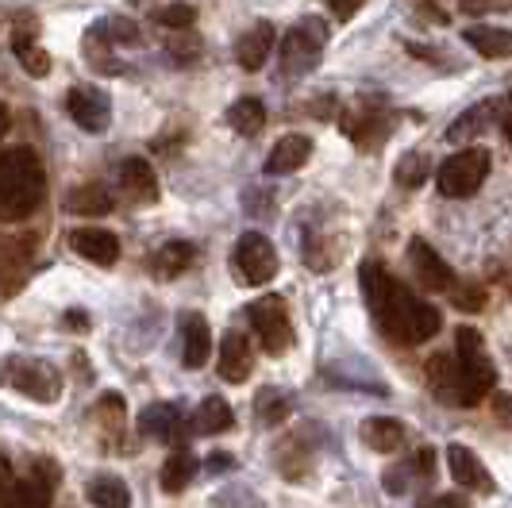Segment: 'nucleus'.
Wrapping results in <instances>:
<instances>
[{"label": "nucleus", "mask_w": 512, "mask_h": 508, "mask_svg": "<svg viewBox=\"0 0 512 508\" xmlns=\"http://www.w3.org/2000/svg\"><path fill=\"white\" fill-rule=\"evenodd\" d=\"M362 297H366V305L374 312V320L382 324V331L389 339H397V343H424V339H432L443 324V316H439L436 305H428V301H420L416 293H409L401 281H393L385 274L382 262H366L362 266Z\"/></svg>", "instance_id": "1"}, {"label": "nucleus", "mask_w": 512, "mask_h": 508, "mask_svg": "<svg viewBox=\"0 0 512 508\" xmlns=\"http://www.w3.org/2000/svg\"><path fill=\"white\" fill-rule=\"evenodd\" d=\"M47 197V174L31 147H8L0 151V220L16 224L27 220Z\"/></svg>", "instance_id": "2"}, {"label": "nucleus", "mask_w": 512, "mask_h": 508, "mask_svg": "<svg viewBox=\"0 0 512 508\" xmlns=\"http://www.w3.org/2000/svg\"><path fill=\"white\" fill-rule=\"evenodd\" d=\"M493 170V154L482 151V147H466V151L451 154L443 166H439V193L459 201V197H474L482 189V181L489 178Z\"/></svg>", "instance_id": "3"}, {"label": "nucleus", "mask_w": 512, "mask_h": 508, "mask_svg": "<svg viewBox=\"0 0 512 508\" xmlns=\"http://www.w3.org/2000/svg\"><path fill=\"white\" fill-rule=\"evenodd\" d=\"M231 266H235L239 285H266V281H274V274H278V251H274V243L262 231H243L235 239Z\"/></svg>", "instance_id": "4"}, {"label": "nucleus", "mask_w": 512, "mask_h": 508, "mask_svg": "<svg viewBox=\"0 0 512 508\" xmlns=\"http://www.w3.org/2000/svg\"><path fill=\"white\" fill-rule=\"evenodd\" d=\"M455 366H459V374L466 378L470 393L478 401L486 397L489 389H493V381H497L493 362L486 355V343H482V335L474 328H459V335H455Z\"/></svg>", "instance_id": "5"}, {"label": "nucleus", "mask_w": 512, "mask_h": 508, "mask_svg": "<svg viewBox=\"0 0 512 508\" xmlns=\"http://www.w3.org/2000/svg\"><path fill=\"white\" fill-rule=\"evenodd\" d=\"M247 320L255 328L258 343L266 355H285L289 343H293V324H289V312H285L282 297H262L247 308Z\"/></svg>", "instance_id": "6"}, {"label": "nucleus", "mask_w": 512, "mask_h": 508, "mask_svg": "<svg viewBox=\"0 0 512 508\" xmlns=\"http://www.w3.org/2000/svg\"><path fill=\"white\" fill-rule=\"evenodd\" d=\"M324 43H328V27L320 24V20H301V24L285 35L282 70L285 74H308V70H316Z\"/></svg>", "instance_id": "7"}, {"label": "nucleus", "mask_w": 512, "mask_h": 508, "mask_svg": "<svg viewBox=\"0 0 512 508\" xmlns=\"http://www.w3.org/2000/svg\"><path fill=\"white\" fill-rule=\"evenodd\" d=\"M8 385L16 393L31 397V401H39V405L58 401V389H62L58 374H54L47 362H39V358H12L8 362Z\"/></svg>", "instance_id": "8"}, {"label": "nucleus", "mask_w": 512, "mask_h": 508, "mask_svg": "<svg viewBox=\"0 0 512 508\" xmlns=\"http://www.w3.org/2000/svg\"><path fill=\"white\" fill-rule=\"evenodd\" d=\"M428 385H432V393H436L443 405H451V408L478 405V397L470 393V385H466V378L459 374V366H455L451 355H432V362H428Z\"/></svg>", "instance_id": "9"}, {"label": "nucleus", "mask_w": 512, "mask_h": 508, "mask_svg": "<svg viewBox=\"0 0 512 508\" xmlns=\"http://www.w3.org/2000/svg\"><path fill=\"white\" fill-rule=\"evenodd\" d=\"M66 108H70V120H74L81 131L101 135V131H108V124H112V101H108V93L93 89V85H77V89H70Z\"/></svg>", "instance_id": "10"}, {"label": "nucleus", "mask_w": 512, "mask_h": 508, "mask_svg": "<svg viewBox=\"0 0 512 508\" xmlns=\"http://www.w3.org/2000/svg\"><path fill=\"white\" fill-rule=\"evenodd\" d=\"M58 478H62V474H58L54 466L39 462L35 474H27L24 482L8 485V493H4L0 508H51V489Z\"/></svg>", "instance_id": "11"}, {"label": "nucleus", "mask_w": 512, "mask_h": 508, "mask_svg": "<svg viewBox=\"0 0 512 508\" xmlns=\"http://www.w3.org/2000/svg\"><path fill=\"white\" fill-rule=\"evenodd\" d=\"M447 466H451V478L462 485V489H478V493H493V478L482 466V458L474 455L470 447H459L451 443L447 447Z\"/></svg>", "instance_id": "12"}, {"label": "nucleus", "mask_w": 512, "mask_h": 508, "mask_svg": "<svg viewBox=\"0 0 512 508\" xmlns=\"http://www.w3.org/2000/svg\"><path fill=\"white\" fill-rule=\"evenodd\" d=\"M409 262L412 270H416V278L424 289H432V293H443V289H451V266L439 258L424 239H412L409 247Z\"/></svg>", "instance_id": "13"}, {"label": "nucleus", "mask_w": 512, "mask_h": 508, "mask_svg": "<svg viewBox=\"0 0 512 508\" xmlns=\"http://www.w3.org/2000/svg\"><path fill=\"white\" fill-rule=\"evenodd\" d=\"M212 355V335H208V324L205 316H197V312H185L181 316V362L189 366V370H201Z\"/></svg>", "instance_id": "14"}, {"label": "nucleus", "mask_w": 512, "mask_h": 508, "mask_svg": "<svg viewBox=\"0 0 512 508\" xmlns=\"http://www.w3.org/2000/svg\"><path fill=\"white\" fill-rule=\"evenodd\" d=\"M270 54H274V27L270 24H255L251 31H243L239 43H235V62H239L247 74L262 70Z\"/></svg>", "instance_id": "15"}, {"label": "nucleus", "mask_w": 512, "mask_h": 508, "mask_svg": "<svg viewBox=\"0 0 512 508\" xmlns=\"http://www.w3.org/2000/svg\"><path fill=\"white\" fill-rule=\"evenodd\" d=\"M70 243H74V251L81 254V258H89V262H97V266H112V262L120 258V239L104 228H77L74 235H70Z\"/></svg>", "instance_id": "16"}, {"label": "nucleus", "mask_w": 512, "mask_h": 508, "mask_svg": "<svg viewBox=\"0 0 512 508\" xmlns=\"http://www.w3.org/2000/svg\"><path fill=\"white\" fill-rule=\"evenodd\" d=\"M308 154H312V143H308L305 135H285V139H278L274 143V151H270V158H266V174L270 178H282V174H293V170H301L308 162Z\"/></svg>", "instance_id": "17"}, {"label": "nucleus", "mask_w": 512, "mask_h": 508, "mask_svg": "<svg viewBox=\"0 0 512 508\" xmlns=\"http://www.w3.org/2000/svg\"><path fill=\"white\" fill-rule=\"evenodd\" d=\"M220 378L224 381H247L251 378V343L247 335L228 331L220 343Z\"/></svg>", "instance_id": "18"}, {"label": "nucleus", "mask_w": 512, "mask_h": 508, "mask_svg": "<svg viewBox=\"0 0 512 508\" xmlns=\"http://www.w3.org/2000/svg\"><path fill=\"white\" fill-rule=\"evenodd\" d=\"M120 189L128 193L131 201H158V178H154L151 162L147 158H128L120 166Z\"/></svg>", "instance_id": "19"}, {"label": "nucleus", "mask_w": 512, "mask_h": 508, "mask_svg": "<svg viewBox=\"0 0 512 508\" xmlns=\"http://www.w3.org/2000/svg\"><path fill=\"white\" fill-rule=\"evenodd\" d=\"M362 439L370 451H382V455H393L401 443H405V424L393 420V416H374L362 424Z\"/></svg>", "instance_id": "20"}, {"label": "nucleus", "mask_w": 512, "mask_h": 508, "mask_svg": "<svg viewBox=\"0 0 512 508\" xmlns=\"http://www.w3.org/2000/svg\"><path fill=\"white\" fill-rule=\"evenodd\" d=\"M139 432L151 435V439H162V443H170V439H178L181 435V412L174 405L143 408V416H139Z\"/></svg>", "instance_id": "21"}, {"label": "nucleus", "mask_w": 512, "mask_h": 508, "mask_svg": "<svg viewBox=\"0 0 512 508\" xmlns=\"http://www.w3.org/2000/svg\"><path fill=\"white\" fill-rule=\"evenodd\" d=\"M462 39L482 54V58H509L512 51V39L505 27H466Z\"/></svg>", "instance_id": "22"}, {"label": "nucleus", "mask_w": 512, "mask_h": 508, "mask_svg": "<svg viewBox=\"0 0 512 508\" xmlns=\"http://www.w3.org/2000/svg\"><path fill=\"white\" fill-rule=\"evenodd\" d=\"M501 108V101H486L478 104V108H470V112H462L455 124L447 127V139L451 143H466V139H474V135H482L489 124H493V112Z\"/></svg>", "instance_id": "23"}, {"label": "nucleus", "mask_w": 512, "mask_h": 508, "mask_svg": "<svg viewBox=\"0 0 512 508\" xmlns=\"http://www.w3.org/2000/svg\"><path fill=\"white\" fill-rule=\"evenodd\" d=\"M85 493H89V505L97 508H131V489L120 478H112V474L93 478Z\"/></svg>", "instance_id": "24"}, {"label": "nucleus", "mask_w": 512, "mask_h": 508, "mask_svg": "<svg viewBox=\"0 0 512 508\" xmlns=\"http://www.w3.org/2000/svg\"><path fill=\"white\" fill-rule=\"evenodd\" d=\"M231 424H235V416H231V408L220 401V397H205L201 405H197V412H193V428L205 435H220L228 432Z\"/></svg>", "instance_id": "25"}, {"label": "nucleus", "mask_w": 512, "mask_h": 508, "mask_svg": "<svg viewBox=\"0 0 512 508\" xmlns=\"http://www.w3.org/2000/svg\"><path fill=\"white\" fill-rule=\"evenodd\" d=\"M228 124H231V131H239V135H258L262 124H266V108H262V101H255V97H243V101H235L228 108Z\"/></svg>", "instance_id": "26"}, {"label": "nucleus", "mask_w": 512, "mask_h": 508, "mask_svg": "<svg viewBox=\"0 0 512 508\" xmlns=\"http://www.w3.org/2000/svg\"><path fill=\"white\" fill-rule=\"evenodd\" d=\"M66 208L77 216H104V212H112V197L101 185H81L66 197Z\"/></svg>", "instance_id": "27"}, {"label": "nucleus", "mask_w": 512, "mask_h": 508, "mask_svg": "<svg viewBox=\"0 0 512 508\" xmlns=\"http://www.w3.org/2000/svg\"><path fill=\"white\" fill-rule=\"evenodd\" d=\"M193 474H197V458L189 455V451H178V455L166 458V466H162V489L166 493H181L185 485L193 482Z\"/></svg>", "instance_id": "28"}, {"label": "nucleus", "mask_w": 512, "mask_h": 508, "mask_svg": "<svg viewBox=\"0 0 512 508\" xmlns=\"http://www.w3.org/2000/svg\"><path fill=\"white\" fill-rule=\"evenodd\" d=\"M189 262H193V247H189V243H181V239L166 243V247L158 251V258H154V266H158V274H162V278H178Z\"/></svg>", "instance_id": "29"}, {"label": "nucleus", "mask_w": 512, "mask_h": 508, "mask_svg": "<svg viewBox=\"0 0 512 508\" xmlns=\"http://www.w3.org/2000/svg\"><path fill=\"white\" fill-rule=\"evenodd\" d=\"M428 174H432V158H428L424 151H409L401 162H397V181H401V185H409V189L424 185Z\"/></svg>", "instance_id": "30"}, {"label": "nucleus", "mask_w": 512, "mask_h": 508, "mask_svg": "<svg viewBox=\"0 0 512 508\" xmlns=\"http://www.w3.org/2000/svg\"><path fill=\"white\" fill-rule=\"evenodd\" d=\"M16 58H20V66H24L31 77H47L51 74V58H47V51L43 47H35L31 39H16Z\"/></svg>", "instance_id": "31"}, {"label": "nucleus", "mask_w": 512, "mask_h": 508, "mask_svg": "<svg viewBox=\"0 0 512 508\" xmlns=\"http://www.w3.org/2000/svg\"><path fill=\"white\" fill-rule=\"evenodd\" d=\"M289 397L285 393H278V389H262L258 393V420L262 424H282L285 416H289Z\"/></svg>", "instance_id": "32"}, {"label": "nucleus", "mask_w": 512, "mask_h": 508, "mask_svg": "<svg viewBox=\"0 0 512 508\" xmlns=\"http://www.w3.org/2000/svg\"><path fill=\"white\" fill-rule=\"evenodd\" d=\"M193 20H197V12L189 4H170L158 12V24L170 27V31H185V27H193Z\"/></svg>", "instance_id": "33"}, {"label": "nucleus", "mask_w": 512, "mask_h": 508, "mask_svg": "<svg viewBox=\"0 0 512 508\" xmlns=\"http://www.w3.org/2000/svg\"><path fill=\"white\" fill-rule=\"evenodd\" d=\"M416 508H470V501H466L462 493H439V497H428V501H420Z\"/></svg>", "instance_id": "34"}, {"label": "nucleus", "mask_w": 512, "mask_h": 508, "mask_svg": "<svg viewBox=\"0 0 512 508\" xmlns=\"http://www.w3.org/2000/svg\"><path fill=\"white\" fill-rule=\"evenodd\" d=\"M412 466H416V474H424V478H432V470H436V451H432V447H424V451H416V458H412Z\"/></svg>", "instance_id": "35"}, {"label": "nucleus", "mask_w": 512, "mask_h": 508, "mask_svg": "<svg viewBox=\"0 0 512 508\" xmlns=\"http://www.w3.org/2000/svg\"><path fill=\"white\" fill-rule=\"evenodd\" d=\"M362 4H366V0H328V8L335 12V20H351Z\"/></svg>", "instance_id": "36"}, {"label": "nucleus", "mask_w": 512, "mask_h": 508, "mask_svg": "<svg viewBox=\"0 0 512 508\" xmlns=\"http://www.w3.org/2000/svg\"><path fill=\"white\" fill-rule=\"evenodd\" d=\"M501 0H459V8L466 12V16H482V12H489V8H497Z\"/></svg>", "instance_id": "37"}, {"label": "nucleus", "mask_w": 512, "mask_h": 508, "mask_svg": "<svg viewBox=\"0 0 512 508\" xmlns=\"http://www.w3.org/2000/svg\"><path fill=\"white\" fill-rule=\"evenodd\" d=\"M405 485H409V474H405V470H385V489H389V493H405Z\"/></svg>", "instance_id": "38"}, {"label": "nucleus", "mask_w": 512, "mask_h": 508, "mask_svg": "<svg viewBox=\"0 0 512 508\" xmlns=\"http://www.w3.org/2000/svg\"><path fill=\"white\" fill-rule=\"evenodd\" d=\"M459 301H462V308H482V293H474V289H466V293H459Z\"/></svg>", "instance_id": "39"}, {"label": "nucleus", "mask_w": 512, "mask_h": 508, "mask_svg": "<svg viewBox=\"0 0 512 508\" xmlns=\"http://www.w3.org/2000/svg\"><path fill=\"white\" fill-rule=\"evenodd\" d=\"M231 466V455H212L208 458V470H228Z\"/></svg>", "instance_id": "40"}, {"label": "nucleus", "mask_w": 512, "mask_h": 508, "mask_svg": "<svg viewBox=\"0 0 512 508\" xmlns=\"http://www.w3.org/2000/svg\"><path fill=\"white\" fill-rule=\"evenodd\" d=\"M8 124H12V120H8V108H4V104H0V139H4V135H8Z\"/></svg>", "instance_id": "41"}]
</instances>
